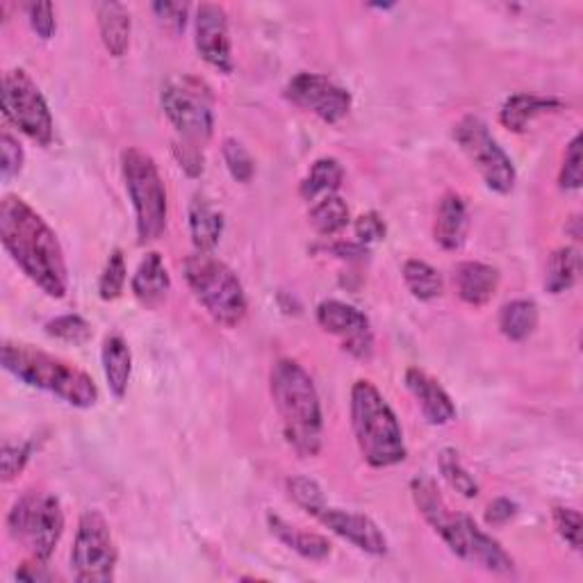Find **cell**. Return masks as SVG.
Wrapping results in <instances>:
<instances>
[{
	"label": "cell",
	"instance_id": "obj_1",
	"mask_svg": "<svg viewBox=\"0 0 583 583\" xmlns=\"http://www.w3.org/2000/svg\"><path fill=\"white\" fill-rule=\"evenodd\" d=\"M0 241L12 263L43 292L62 299L69 289V269L58 233L21 197L0 201Z\"/></svg>",
	"mask_w": 583,
	"mask_h": 583
},
{
	"label": "cell",
	"instance_id": "obj_2",
	"mask_svg": "<svg viewBox=\"0 0 583 583\" xmlns=\"http://www.w3.org/2000/svg\"><path fill=\"white\" fill-rule=\"evenodd\" d=\"M269 391L287 445L313 458L324 445V415L313 376L292 358H280L269 374Z\"/></svg>",
	"mask_w": 583,
	"mask_h": 583
},
{
	"label": "cell",
	"instance_id": "obj_3",
	"mask_svg": "<svg viewBox=\"0 0 583 583\" xmlns=\"http://www.w3.org/2000/svg\"><path fill=\"white\" fill-rule=\"evenodd\" d=\"M352 428L363 461L369 467L385 470L406 461L408 449L404 431L393 406L385 402L378 387L360 378L352 385Z\"/></svg>",
	"mask_w": 583,
	"mask_h": 583
},
{
	"label": "cell",
	"instance_id": "obj_4",
	"mask_svg": "<svg viewBox=\"0 0 583 583\" xmlns=\"http://www.w3.org/2000/svg\"><path fill=\"white\" fill-rule=\"evenodd\" d=\"M3 367L28 387L53 395L73 408H93L99 402V387L87 372L30 345L6 343Z\"/></svg>",
	"mask_w": 583,
	"mask_h": 583
},
{
	"label": "cell",
	"instance_id": "obj_5",
	"mask_svg": "<svg viewBox=\"0 0 583 583\" xmlns=\"http://www.w3.org/2000/svg\"><path fill=\"white\" fill-rule=\"evenodd\" d=\"M185 280L191 295L206 313L221 326L235 328L245 322L249 299L237 274L213 254H191L182 265Z\"/></svg>",
	"mask_w": 583,
	"mask_h": 583
},
{
	"label": "cell",
	"instance_id": "obj_6",
	"mask_svg": "<svg viewBox=\"0 0 583 583\" xmlns=\"http://www.w3.org/2000/svg\"><path fill=\"white\" fill-rule=\"evenodd\" d=\"M121 174L135 210V228L139 245H151L167 228V189L156 160L130 146L121 154Z\"/></svg>",
	"mask_w": 583,
	"mask_h": 583
},
{
	"label": "cell",
	"instance_id": "obj_7",
	"mask_svg": "<svg viewBox=\"0 0 583 583\" xmlns=\"http://www.w3.org/2000/svg\"><path fill=\"white\" fill-rule=\"evenodd\" d=\"M10 538L26 547L30 559L48 563L65 533V511L56 495L30 491L19 497L8 515Z\"/></svg>",
	"mask_w": 583,
	"mask_h": 583
},
{
	"label": "cell",
	"instance_id": "obj_8",
	"mask_svg": "<svg viewBox=\"0 0 583 583\" xmlns=\"http://www.w3.org/2000/svg\"><path fill=\"white\" fill-rule=\"evenodd\" d=\"M165 117L178 132L180 141L201 146L215 132V96L197 76L180 73L167 80L160 93Z\"/></svg>",
	"mask_w": 583,
	"mask_h": 583
},
{
	"label": "cell",
	"instance_id": "obj_9",
	"mask_svg": "<svg viewBox=\"0 0 583 583\" xmlns=\"http://www.w3.org/2000/svg\"><path fill=\"white\" fill-rule=\"evenodd\" d=\"M454 139L461 151L474 165L485 187L497 194H511L517 182V171L508 154L502 149L500 141L493 137L488 123L476 115H465L454 126Z\"/></svg>",
	"mask_w": 583,
	"mask_h": 583
},
{
	"label": "cell",
	"instance_id": "obj_10",
	"mask_svg": "<svg viewBox=\"0 0 583 583\" xmlns=\"http://www.w3.org/2000/svg\"><path fill=\"white\" fill-rule=\"evenodd\" d=\"M119 552L108 520L99 511H85L78 520L71 570L76 581L108 583L115 579Z\"/></svg>",
	"mask_w": 583,
	"mask_h": 583
},
{
	"label": "cell",
	"instance_id": "obj_11",
	"mask_svg": "<svg viewBox=\"0 0 583 583\" xmlns=\"http://www.w3.org/2000/svg\"><path fill=\"white\" fill-rule=\"evenodd\" d=\"M0 103H3L6 119L26 137L39 146H51L56 137L51 108H48L37 82L23 69H12L3 76Z\"/></svg>",
	"mask_w": 583,
	"mask_h": 583
},
{
	"label": "cell",
	"instance_id": "obj_12",
	"mask_svg": "<svg viewBox=\"0 0 583 583\" xmlns=\"http://www.w3.org/2000/svg\"><path fill=\"white\" fill-rule=\"evenodd\" d=\"M285 99L306 112H313L324 123H339L352 112V93L326 76L302 71L285 85Z\"/></svg>",
	"mask_w": 583,
	"mask_h": 583
},
{
	"label": "cell",
	"instance_id": "obj_13",
	"mask_svg": "<svg viewBox=\"0 0 583 583\" xmlns=\"http://www.w3.org/2000/svg\"><path fill=\"white\" fill-rule=\"evenodd\" d=\"M317 324L339 337V343H343V349L358 358V360H369L374 354V333H372V324L367 319L365 313H360L358 308L345 304V302H337V299H328L322 302L317 306Z\"/></svg>",
	"mask_w": 583,
	"mask_h": 583
},
{
	"label": "cell",
	"instance_id": "obj_14",
	"mask_svg": "<svg viewBox=\"0 0 583 583\" xmlns=\"http://www.w3.org/2000/svg\"><path fill=\"white\" fill-rule=\"evenodd\" d=\"M194 46L206 65L219 73H233V41L228 28V14L224 8L201 3L194 14Z\"/></svg>",
	"mask_w": 583,
	"mask_h": 583
},
{
	"label": "cell",
	"instance_id": "obj_15",
	"mask_svg": "<svg viewBox=\"0 0 583 583\" xmlns=\"http://www.w3.org/2000/svg\"><path fill=\"white\" fill-rule=\"evenodd\" d=\"M411 495L426 524L445 541L449 552L461 559V550H463L461 515L452 513L445 497L441 495V491H437L435 481L428 476H415L411 481Z\"/></svg>",
	"mask_w": 583,
	"mask_h": 583
},
{
	"label": "cell",
	"instance_id": "obj_16",
	"mask_svg": "<svg viewBox=\"0 0 583 583\" xmlns=\"http://www.w3.org/2000/svg\"><path fill=\"white\" fill-rule=\"evenodd\" d=\"M328 531H333L335 536H339L343 541L352 543L354 547L363 550L365 554L372 556H383L387 552V538L385 533L381 531V526L363 515V513H354V511H343V508H322L315 515Z\"/></svg>",
	"mask_w": 583,
	"mask_h": 583
},
{
	"label": "cell",
	"instance_id": "obj_17",
	"mask_svg": "<svg viewBox=\"0 0 583 583\" xmlns=\"http://www.w3.org/2000/svg\"><path fill=\"white\" fill-rule=\"evenodd\" d=\"M461 528H463V552H461L463 561L495 574H511L515 570L513 556L491 536V533H485L470 515H461Z\"/></svg>",
	"mask_w": 583,
	"mask_h": 583
},
{
	"label": "cell",
	"instance_id": "obj_18",
	"mask_svg": "<svg viewBox=\"0 0 583 583\" xmlns=\"http://www.w3.org/2000/svg\"><path fill=\"white\" fill-rule=\"evenodd\" d=\"M404 381H406L408 393L417 402V406H419V411H422V415L428 424L445 426V424L456 419L458 413H456L452 397L433 376H428L426 372H422L417 367H408Z\"/></svg>",
	"mask_w": 583,
	"mask_h": 583
},
{
	"label": "cell",
	"instance_id": "obj_19",
	"mask_svg": "<svg viewBox=\"0 0 583 583\" xmlns=\"http://www.w3.org/2000/svg\"><path fill=\"white\" fill-rule=\"evenodd\" d=\"M467 230H470V213L465 199L456 191H447L435 210V224H433L435 241L445 251H458L465 245Z\"/></svg>",
	"mask_w": 583,
	"mask_h": 583
},
{
	"label": "cell",
	"instance_id": "obj_20",
	"mask_svg": "<svg viewBox=\"0 0 583 583\" xmlns=\"http://www.w3.org/2000/svg\"><path fill=\"white\" fill-rule=\"evenodd\" d=\"M458 297L474 308H483L493 302L500 287V271L493 265L465 260L454 271Z\"/></svg>",
	"mask_w": 583,
	"mask_h": 583
},
{
	"label": "cell",
	"instance_id": "obj_21",
	"mask_svg": "<svg viewBox=\"0 0 583 583\" xmlns=\"http://www.w3.org/2000/svg\"><path fill=\"white\" fill-rule=\"evenodd\" d=\"M132 297L144 306V308H158L165 304L169 289H171V276L167 271V265L160 254L151 251L146 254L144 260L137 265L132 280H130Z\"/></svg>",
	"mask_w": 583,
	"mask_h": 583
},
{
	"label": "cell",
	"instance_id": "obj_22",
	"mask_svg": "<svg viewBox=\"0 0 583 583\" xmlns=\"http://www.w3.org/2000/svg\"><path fill=\"white\" fill-rule=\"evenodd\" d=\"M565 103L556 96L513 93L500 108V123L513 132H524L538 117L561 112Z\"/></svg>",
	"mask_w": 583,
	"mask_h": 583
},
{
	"label": "cell",
	"instance_id": "obj_23",
	"mask_svg": "<svg viewBox=\"0 0 583 583\" xmlns=\"http://www.w3.org/2000/svg\"><path fill=\"white\" fill-rule=\"evenodd\" d=\"M189 235L199 254H213L224 233V215L206 197H194L189 204Z\"/></svg>",
	"mask_w": 583,
	"mask_h": 583
},
{
	"label": "cell",
	"instance_id": "obj_24",
	"mask_svg": "<svg viewBox=\"0 0 583 583\" xmlns=\"http://www.w3.org/2000/svg\"><path fill=\"white\" fill-rule=\"evenodd\" d=\"M96 19H99V32L106 51L112 58H123L130 48L132 32L128 8L121 3H99L96 6Z\"/></svg>",
	"mask_w": 583,
	"mask_h": 583
},
{
	"label": "cell",
	"instance_id": "obj_25",
	"mask_svg": "<svg viewBox=\"0 0 583 583\" xmlns=\"http://www.w3.org/2000/svg\"><path fill=\"white\" fill-rule=\"evenodd\" d=\"M101 360H103V374L110 387V395L115 399H123L130 385V374H132V354L126 339L121 335H108L103 349H101Z\"/></svg>",
	"mask_w": 583,
	"mask_h": 583
},
{
	"label": "cell",
	"instance_id": "obj_26",
	"mask_svg": "<svg viewBox=\"0 0 583 583\" xmlns=\"http://www.w3.org/2000/svg\"><path fill=\"white\" fill-rule=\"evenodd\" d=\"M267 524L271 528L274 536L289 547L292 552H297L299 556L308 559V561H324L330 556V543L328 538L319 536V533H310L304 531L299 526H292L289 522H285L278 515H267Z\"/></svg>",
	"mask_w": 583,
	"mask_h": 583
},
{
	"label": "cell",
	"instance_id": "obj_27",
	"mask_svg": "<svg viewBox=\"0 0 583 583\" xmlns=\"http://www.w3.org/2000/svg\"><path fill=\"white\" fill-rule=\"evenodd\" d=\"M345 180V169L335 158H319L313 162L308 176L299 185L302 199L308 204H315L330 194H337V189L343 187Z\"/></svg>",
	"mask_w": 583,
	"mask_h": 583
},
{
	"label": "cell",
	"instance_id": "obj_28",
	"mask_svg": "<svg viewBox=\"0 0 583 583\" xmlns=\"http://www.w3.org/2000/svg\"><path fill=\"white\" fill-rule=\"evenodd\" d=\"M541 322L538 304L531 299L508 302L500 313V330L511 343H524L526 337L536 333Z\"/></svg>",
	"mask_w": 583,
	"mask_h": 583
},
{
	"label": "cell",
	"instance_id": "obj_29",
	"mask_svg": "<svg viewBox=\"0 0 583 583\" xmlns=\"http://www.w3.org/2000/svg\"><path fill=\"white\" fill-rule=\"evenodd\" d=\"M581 276V256L574 247H559L552 251L545 271V289L550 295H563L572 289Z\"/></svg>",
	"mask_w": 583,
	"mask_h": 583
},
{
	"label": "cell",
	"instance_id": "obj_30",
	"mask_svg": "<svg viewBox=\"0 0 583 583\" xmlns=\"http://www.w3.org/2000/svg\"><path fill=\"white\" fill-rule=\"evenodd\" d=\"M402 276H404L408 292L417 302H435V299L443 297V292H445L443 276L428 263L411 258V260L404 263Z\"/></svg>",
	"mask_w": 583,
	"mask_h": 583
},
{
	"label": "cell",
	"instance_id": "obj_31",
	"mask_svg": "<svg viewBox=\"0 0 583 583\" xmlns=\"http://www.w3.org/2000/svg\"><path fill=\"white\" fill-rule=\"evenodd\" d=\"M308 221L322 237H333L349 226L352 221L349 206L343 197L330 194V197H324L310 206Z\"/></svg>",
	"mask_w": 583,
	"mask_h": 583
},
{
	"label": "cell",
	"instance_id": "obj_32",
	"mask_svg": "<svg viewBox=\"0 0 583 583\" xmlns=\"http://www.w3.org/2000/svg\"><path fill=\"white\" fill-rule=\"evenodd\" d=\"M437 467H441L443 478L452 485V488L463 495L465 500H474L478 495V483L476 478L467 472L463 461L454 449H443L437 456Z\"/></svg>",
	"mask_w": 583,
	"mask_h": 583
},
{
	"label": "cell",
	"instance_id": "obj_33",
	"mask_svg": "<svg viewBox=\"0 0 583 583\" xmlns=\"http://www.w3.org/2000/svg\"><path fill=\"white\" fill-rule=\"evenodd\" d=\"M287 495L299 508H304L308 515H317L322 508H326V497L322 485L310 476H292L287 478Z\"/></svg>",
	"mask_w": 583,
	"mask_h": 583
},
{
	"label": "cell",
	"instance_id": "obj_34",
	"mask_svg": "<svg viewBox=\"0 0 583 583\" xmlns=\"http://www.w3.org/2000/svg\"><path fill=\"white\" fill-rule=\"evenodd\" d=\"M221 156H224L226 169L233 176V180H237V182H251L254 180V176H256V160L251 158V154L247 151L245 144L233 139V137L224 139Z\"/></svg>",
	"mask_w": 583,
	"mask_h": 583
},
{
	"label": "cell",
	"instance_id": "obj_35",
	"mask_svg": "<svg viewBox=\"0 0 583 583\" xmlns=\"http://www.w3.org/2000/svg\"><path fill=\"white\" fill-rule=\"evenodd\" d=\"M43 328L51 337L62 339V343L69 345H87L93 335L91 324L80 315H60L51 322H46Z\"/></svg>",
	"mask_w": 583,
	"mask_h": 583
},
{
	"label": "cell",
	"instance_id": "obj_36",
	"mask_svg": "<svg viewBox=\"0 0 583 583\" xmlns=\"http://www.w3.org/2000/svg\"><path fill=\"white\" fill-rule=\"evenodd\" d=\"M126 278H128V267H126V258L119 249H115L103 267V274L99 278V297L103 302H115L123 295V287H126Z\"/></svg>",
	"mask_w": 583,
	"mask_h": 583
},
{
	"label": "cell",
	"instance_id": "obj_37",
	"mask_svg": "<svg viewBox=\"0 0 583 583\" xmlns=\"http://www.w3.org/2000/svg\"><path fill=\"white\" fill-rule=\"evenodd\" d=\"M581 144H583L581 132H576L572 137V141L567 144L565 156H563V165H561V174H559V187L565 189V191H576V189H581V182H583Z\"/></svg>",
	"mask_w": 583,
	"mask_h": 583
},
{
	"label": "cell",
	"instance_id": "obj_38",
	"mask_svg": "<svg viewBox=\"0 0 583 583\" xmlns=\"http://www.w3.org/2000/svg\"><path fill=\"white\" fill-rule=\"evenodd\" d=\"M552 520L556 526V533L563 538V543H567L572 550H581V513L570 508V506H554L552 508Z\"/></svg>",
	"mask_w": 583,
	"mask_h": 583
},
{
	"label": "cell",
	"instance_id": "obj_39",
	"mask_svg": "<svg viewBox=\"0 0 583 583\" xmlns=\"http://www.w3.org/2000/svg\"><path fill=\"white\" fill-rule=\"evenodd\" d=\"M0 162H3L0 165V169H3V180H12L14 176H19L26 162L23 146L10 130H3V135H0Z\"/></svg>",
	"mask_w": 583,
	"mask_h": 583
},
{
	"label": "cell",
	"instance_id": "obj_40",
	"mask_svg": "<svg viewBox=\"0 0 583 583\" xmlns=\"http://www.w3.org/2000/svg\"><path fill=\"white\" fill-rule=\"evenodd\" d=\"M32 454H34V441L6 443L3 445V481L6 483L14 481L26 470Z\"/></svg>",
	"mask_w": 583,
	"mask_h": 583
},
{
	"label": "cell",
	"instance_id": "obj_41",
	"mask_svg": "<svg viewBox=\"0 0 583 583\" xmlns=\"http://www.w3.org/2000/svg\"><path fill=\"white\" fill-rule=\"evenodd\" d=\"M158 23L169 30L171 34H180L185 32L187 26V14H189V6L185 3H171V0H160V3L151 6Z\"/></svg>",
	"mask_w": 583,
	"mask_h": 583
},
{
	"label": "cell",
	"instance_id": "obj_42",
	"mask_svg": "<svg viewBox=\"0 0 583 583\" xmlns=\"http://www.w3.org/2000/svg\"><path fill=\"white\" fill-rule=\"evenodd\" d=\"M26 12H28L30 28L34 30L37 37L48 41L56 34L58 26H56V10L51 3H30L26 6Z\"/></svg>",
	"mask_w": 583,
	"mask_h": 583
},
{
	"label": "cell",
	"instance_id": "obj_43",
	"mask_svg": "<svg viewBox=\"0 0 583 583\" xmlns=\"http://www.w3.org/2000/svg\"><path fill=\"white\" fill-rule=\"evenodd\" d=\"M174 156L180 165V169L189 176V178H199L204 174V151L201 146H194L187 141H176L174 144Z\"/></svg>",
	"mask_w": 583,
	"mask_h": 583
},
{
	"label": "cell",
	"instance_id": "obj_44",
	"mask_svg": "<svg viewBox=\"0 0 583 583\" xmlns=\"http://www.w3.org/2000/svg\"><path fill=\"white\" fill-rule=\"evenodd\" d=\"M354 230H356V237H358L360 245L369 247V245H374V241H381V239L385 237V230H387V228H385L383 217H381L378 213L369 210V213H363V215L356 219Z\"/></svg>",
	"mask_w": 583,
	"mask_h": 583
},
{
	"label": "cell",
	"instance_id": "obj_45",
	"mask_svg": "<svg viewBox=\"0 0 583 583\" xmlns=\"http://www.w3.org/2000/svg\"><path fill=\"white\" fill-rule=\"evenodd\" d=\"M322 251L330 254L339 260H349V263L365 260L369 256V247L360 245V241H345V239H337V241H333V245H324Z\"/></svg>",
	"mask_w": 583,
	"mask_h": 583
},
{
	"label": "cell",
	"instance_id": "obj_46",
	"mask_svg": "<svg viewBox=\"0 0 583 583\" xmlns=\"http://www.w3.org/2000/svg\"><path fill=\"white\" fill-rule=\"evenodd\" d=\"M515 515H517V504L506 497H497L495 502L488 504V508H485V522H488V526H504Z\"/></svg>",
	"mask_w": 583,
	"mask_h": 583
},
{
	"label": "cell",
	"instance_id": "obj_47",
	"mask_svg": "<svg viewBox=\"0 0 583 583\" xmlns=\"http://www.w3.org/2000/svg\"><path fill=\"white\" fill-rule=\"evenodd\" d=\"M17 579H23V581H51L53 574L48 572V565H46L43 561L30 559V561H26V563L17 570Z\"/></svg>",
	"mask_w": 583,
	"mask_h": 583
}]
</instances>
